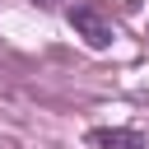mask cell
<instances>
[{
  "label": "cell",
  "instance_id": "3957f363",
  "mask_svg": "<svg viewBox=\"0 0 149 149\" xmlns=\"http://www.w3.org/2000/svg\"><path fill=\"white\" fill-rule=\"evenodd\" d=\"M37 5H56V0H37Z\"/></svg>",
  "mask_w": 149,
  "mask_h": 149
},
{
  "label": "cell",
  "instance_id": "6da1fadb",
  "mask_svg": "<svg viewBox=\"0 0 149 149\" xmlns=\"http://www.w3.org/2000/svg\"><path fill=\"white\" fill-rule=\"evenodd\" d=\"M65 19H70V28H74V33H79L93 51H107V47H112V23H107L93 5H74Z\"/></svg>",
  "mask_w": 149,
  "mask_h": 149
},
{
  "label": "cell",
  "instance_id": "7a4b0ae2",
  "mask_svg": "<svg viewBox=\"0 0 149 149\" xmlns=\"http://www.w3.org/2000/svg\"><path fill=\"white\" fill-rule=\"evenodd\" d=\"M84 144L88 149H144V135L135 126H93Z\"/></svg>",
  "mask_w": 149,
  "mask_h": 149
}]
</instances>
